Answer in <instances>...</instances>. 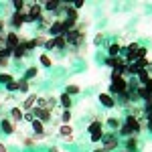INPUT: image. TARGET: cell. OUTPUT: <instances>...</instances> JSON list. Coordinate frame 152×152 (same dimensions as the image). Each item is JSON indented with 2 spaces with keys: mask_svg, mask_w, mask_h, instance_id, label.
I'll return each instance as SVG.
<instances>
[{
  "mask_svg": "<svg viewBox=\"0 0 152 152\" xmlns=\"http://www.w3.org/2000/svg\"><path fill=\"white\" fill-rule=\"evenodd\" d=\"M128 89V79L124 75H120L116 71H112V85H110V95H120L126 94Z\"/></svg>",
  "mask_w": 152,
  "mask_h": 152,
  "instance_id": "obj_1",
  "label": "cell"
},
{
  "mask_svg": "<svg viewBox=\"0 0 152 152\" xmlns=\"http://www.w3.org/2000/svg\"><path fill=\"white\" fill-rule=\"evenodd\" d=\"M24 12H26V23H39L45 14L43 4H28V6H24Z\"/></svg>",
  "mask_w": 152,
  "mask_h": 152,
  "instance_id": "obj_2",
  "label": "cell"
},
{
  "mask_svg": "<svg viewBox=\"0 0 152 152\" xmlns=\"http://www.w3.org/2000/svg\"><path fill=\"white\" fill-rule=\"evenodd\" d=\"M102 142H104V152H112L116 150L118 146H120V140H118L116 134H104V138H102Z\"/></svg>",
  "mask_w": 152,
  "mask_h": 152,
  "instance_id": "obj_3",
  "label": "cell"
},
{
  "mask_svg": "<svg viewBox=\"0 0 152 152\" xmlns=\"http://www.w3.org/2000/svg\"><path fill=\"white\" fill-rule=\"evenodd\" d=\"M83 31L81 28H73V31H67V33H65V41H67V45H73V47H75V45H79V43H81L83 41Z\"/></svg>",
  "mask_w": 152,
  "mask_h": 152,
  "instance_id": "obj_4",
  "label": "cell"
},
{
  "mask_svg": "<svg viewBox=\"0 0 152 152\" xmlns=\"http://www.w3.org/2000/svg\"><path fill=\"white\" fill-rule=\"evenodd\" d=\"M23 41L24 39L18 35V33H6V37H4V47H10L12 51H14V47H18Z\"/></svg>",
  "mask_w": 152,
  "mask_h": 152,
  "instance_id": "obj_5",
  "label": "cell"
},
{
  "mask_svg": "<svg viewBox=\"0 0 152 152\" xmlns=\"http://www.w3.org/2000/svg\"><path fill=\"white\" fill-rule=\"evenodd\" d=\"M124 124H126V126H128V128L132 130V134H134V136H136L138 132H142L140 120H138V118L134 116V114H128V116H126V122H124Z\"/></svg>",
  "mask_w": 152,
  "mask_h": 152,
  "instance_id": "obj_6",
  "label": "cell"
},
{
  "mask_svg": "<svg viewBox=\"0 0 152 152\" xmlns=\"http://www.w3.org/2000/svg\"><path fill=\"white\" fill-rule=\"evenodd\" d=\"M49 35H51V39H53V37L65 35V28H63V18H57V20H53V24L49 26Z\"/></svg>",
  "mask_w": 152,
  "mask_h": 152,
  "instance_id": "obj_7",
  "label": "cell"
},
{
  "mask_svg": "<svg viewBox=\"0 0 152 152\" xmlns=\"http://www.w3.org/2000/svg\"><path fill=\"white\" fill-rule=\"evenodd\" d=\"M10 24L14 26V28H20L23 24H26V12H14L10 16Z\"/></svg>",
  "mask_w": 152,
  "mask_h": 152,
  "instance_id": "obj_8",
  "label": "cell"
},
{
  "mask_svg": "<svg viewBox=\"0 0 152 152\" xmlns=\"http://www.w3.org/2000/svg\"><path fill=\"white\" fill-rule=\"evenodd\" d=\"M37 97H39L37 94H28L26 99L23 102V107H20V110H23V112H31V110L35 107V104H37Z\"/></svg>",
  "mask_w": 152,
  "mask_h": 152,
  "instance_id": "obj_9",
  "label": "cell"
},
{
  "mask_svg": "<svg viewBox=\"0 0 152 152\" xmlns=\"http://www.w3.org/2000/svg\"><path fill=\"white\" fill-rule=\"evenodd\" d=\"M99 104L104 105V107H114L116 105V97H112L110 94H99Z\"/></svg>",
  "mask_w": 152,
  "mask_h": 152,
  "instance_id": "obj_10",
  "label": "cell"
},
{
  "mask_svg": "<svg viewBox=\"0 0 152 152\" xmlns=\"http://www.w3.org/2000/svg\"><path fill=\"white\" fill-rule=\"evenodd\" d=\"M26 53H28V47H26V41H23L18 47H14V51H12V57H14V59H23Z\"/></svg>",
  "mask_w": 152,
  "mask_h": 152,
  "instance_id": "obj_11",
  "label": "cell"
},
{
  "mask_svg": "<svg viewBox=\"0 0 152 152\" xmlns=\"http://www.w3.org/2000/svg\"><path fill=\"white\" fill-rule=\"evenodd\" d=\"M0 128H2L4 134H14L16 132V126H14V122H10V120H2L0 122Z\"/></svg>",
  "mask_w": 152,
  "mask_h": 152,
  "instance_id": "obj_12",
  "label": "cell"
},
{
  "mask_svg": "<svg viewBox=\"0 0 152 152\" xmlns=\"http://www.w3.org/2000/svg\"><path fill=\"white\" fill-rule=\"evenodd\" d=\"M59 8H61V2L59 0H49V2L43 4V10H49V12H57Z\"/></svg>",
  "mask_w": 152,
  "mask_h": 152,
  "instance_id": "obj_13",
  "label": "cell"
},
{
  "mask_svg": "<svg viewBox=\"0 0 152 152\" xmlns=\"http://www.w3.org/2000/svg\"><path fill=\"white\" fill-rule=\"evenodd\" d=\"M59 134H61L63 138L71 140V138H73V128H71V124H63V126L59 128Z\"/></svg>",
  "mask_w": 152,
  "mask_h": 152,
  "instance_id": "obj_14",
  "label": "cell"
},
{
  "mask_svg": "<svg viewBox=\"0 0 152 152\" xmlns=\"http://www.w3.org/2000/svg\"><path fill=\"white\" fill-rule=\"evenodd\" d=\"M59 102H61V105H63L65 110H71V105H73V97H71V95H67L65 91H63V94L59 95Z\"/></svg>",
  "mask_w": 152,
  "mask_h": 152,
  "instance_id": "obj_15",
  "label": "cell"
},
{
  "mask_svg": "<svg viewBox=\"0 0 152 152\" xmlns=\"http://www.w3.org/2000/svg\"><path fill=\"white\" fill-rule=\"evenodd\" d=\"M122 61H124V57H107V59H105V65L112 67V69H118Z\"/></svg>",
  "mask_w": 152,
  "mask_h": 152,
  "instance_id": "obj_16",
  "label": "cell"
},
{
  "mask_svg": "<svg viewBox=\"0 0 152 152\" xmlns=\"http://www.w3.org/2000/svg\"><path fill=\"white\" fill-rule=\"evenodd\" d=\"M23 120V110L20 107H12L10 110V122H20Z\"/></svg>",
  "mask_w": 152,
  "mask_h": 152,
  "instance_id": "obj_17",
  "label": "cell"
},
{
  "mask_svg": "<svg viewBox=\"0 0 152 152\" xmlns=\"http://www.w3.org/2000/svg\"><path fill=\"white\" fill-rule=\"evenodd\" d=\"M126 148H128V152H134L138 148V138L136 136H130L128 140H126Z\"/></svg>",
  "mask_w": 152,
  "mask_h": 152,
  "instance_id": "obj_18",
  "label": "cell"
},
{
  "mask_svg": "<svg viewBox=\"0 0 152 152\" xmlns=\"http://www.w3.org/2000/svg\"><path fill=\"white\" fill-rule=\"evenodd\" d=\"M79 91H81V87H79V85H75V83H69V85H67V89H65V94L71 95V97H73V95H77Z\"/></svg>",
  "mask_w": 152,
  "mask_h": 152,
  "instance_id": "obj_19",
  "label": "cell"
},
{
  "mask_svg": "<svg viewBox=\"0 0 152 152\" xmlns=\"http://www.w3.org/2000/svg\"><path fill=\"white\" fill-rule=\"evenodd\" d=\"M53 43H55V49H63L67 45V41H65V35L61 37H53Z\"/></svg>",
  "mask_w": 152,
  "mask_h": 152,
  "instance_id": "obj_20",
  "label": "cell"
},
{
  "mask_svg": "<svg viewBox=\"0 0 152 152\" xmlns=\"http://www.w3.org/2000/svg\"><path fill=\"white\" fill-rule=\"evenodd\" d=\"M28 79H24V77H20L18 79V91H23V94H28Z\"/></svg>",
  "mask_w": 152,
  "mask_h": 152,
  "instance_id": "obj_21",
  "label": "cell"
},
{
  "mask_svg": "<svg viewBox=\"0 0 152 152\" xmlns=\"http://www.w3.org/2000/svg\"><path fill=\"white\" fill-rule=\"evenodd\" d=\"M31 41H33V45H35V49H39V47H43V45L47 43V37L39 35V37H35V39H31Z\"/></svg>",
  "mask_w": 152,
  "mask_h": 152,
  "instance_id": "obj_22",
  "label": "cell"
},
{
  "mask_svg": "<svg viewBox=\"0 0 152 152\" xmlns=\"http://www.w3.org/2000/svg\"><path fill=\"white\" fill-rule=\"evenodd\" d=\"M118 134H122L124 138H130V136H134V134H132V130H130L126 124H122V126L118 128Z\"/></svg>",
  "mask_w": 152,
  "mask_h": 152,
  "instance_id": "obj_23",
  "label": "cell"
},
{
  "mask_svg": "<svg viewBox=\"0 0 152 152\" xmlns=\"http://www.w3.org/2000/svg\"><path fill=\"white\" fill-rule=\"evenodd\" d=\"M138 49H140L138 43H130L128 47H126V53H124V55H136V53H138Z\"/></svg>",
  "mask_w": 152,
  "mask_h": 152,
  "instance_id": "obj_24",
  "label": "cell"
},
{
  "mask_svg": "<svg viewBox=\"0 0 152 152\" xmlns=\"http://www.w3.org/2000/svg\"><path fill=\"white\" fill-rule=\"evenodd\" d=\"M71 118H73L71 110H63V112H61V122H63V124H71Z\"/></svg>",
  "mask_w": 152,
  "mask_h": 152,
  "instance_id": "obj_25",
  "label": "cell"
},
{
  "mask_svg": "<svg viewBox=\"0 0 152 152\" xmlns=\"http://www.w3.org/2000/svg\"><path fill=\"white\" fill-rule=\"evenodd\" d=\"M118 102H120L122 105H128L130 102H132V99H130V94H128V91H126V94H120V95H118V99H116V104H118Z\"/></svg>",
  "mask_w": 152,
  "mask_h": 152,
  "instance_id": "obj_26",
  "label": "cell"
},
{
  "mask_svg": "<svg viewBox=\"0 0 152 152\" xmlns=\"http://www.w3.org/2000/svg\"><path fill=\"white\" fill-rule=\"evenodd\" d=\"M104 130H97V132H91L89 134V138H91V142H102V138H104Z\"/></svg>",
  "mask_w": 152,
  "mask_h": 152,
  "instance_id": "obj_27",
  "label": "cell"
},
{
  "mask_svg": "<svg viewBox=\"0 0 152 152\" xmlns=\"http://www.w3.org/2000/svg\"><path fill=\"white\" fill-rule=\"evenodd\" d=\"M87 130H89V134H91V132H97V130H104V126H102L99 120H95V122H91V124L87 126Z\"/></svg>",
  "mask_w": 152,
  "mask_h": 152,
  "instance_id": "obj_28",
  "label": "cell"
},
{
  "mask_svg": "<svg viewBox=\"0 0 152 152\" xmlns=\"http://www.w3.org/2000/svg\"><path fill=\"white\" fill-rule=\"evenodd\" d=\"M10 81H14V77H12L10 73H0V83L2 85H8Z\"/></svg>",
  "mask_w": 152,
  "mask_h": 152,
  "instance_id": "obj_29",
  "label": "cell"
},
{
  "mask_svg": "<svg viewBox=\"0 0 152 152\" xmlns=\"http://www.w3.org/2000/svg\"><path fill=\"white\" fill-rule=\"evenodd\" d=\"M37 73H39V71H37V67H28V69H26V73H24V79H28V81H31V79H35Z\"/></svg>",
  "mask_w": 152,
  "mask_h": 152,
  "instance_id": "obj_30",
  "label": "cell"
},
{
  "mask_svg": "<svg viewBox=\"0 0 152 152\" xmlns=\"http://www.w3.org/2000/svg\"><path fill=\"white\" fill-rule=\"evenodd\" d=\"M12 6H14V12H23L26 4H24V0H14V2H12Z\"/></svg>",
  "mask_w": 152,
  "mask_h": 152,
  "instance_id": "obj_31",
  "label": "cell"
},
{
  "mask_svg": "<svg viewBox=\"0 0 152 152\" xmlns=\"http://www.w3.org/2000/svg\"><path fill=\"white\" fill-rule=\"evenodd\" d=\"M41 65H43V67H51V65H53V61H51V57H49L47 53L41 55Z\"/></svg>",
  "mask_w": 152,
  "mask_h": 152,
  "instance_id": "obj_32",
  "label": "cell"
},
{
  "mask_svg": "<svg viewBox=\"0 0 152 152\" xmlns=\"http://www.w3.org/2000/svg\"><path fill=\"white\" fill-rule=\"evenodd\" d=\"M107 126H110V128H114V130H118L120 126H122V122H120L118 118H110V120H107Z\"/></svg>",
  "mask_w": 152,
  "mask_h": 152,
  "instance_id": "obj_33",
  "label": "cell"
},
{
  "mask_svg": "<svg viewBox=\"0 0 152 152\" xmlns=\"http://www.w3.org/2000/svg\"><path fill=\"white\" fill-rule=\"evenodd\" d=\"M67 18H73V20H77V18H79V12L75 10V8H67Z\"/></svg>",
  "mask_w": 152,
  "mask_h": 152,
  "instance_id": "obj_34",
  "label": "cell"
},
{
  "mask_svg": "<svg viewBox=\"0 0 152 152\" xmlns=\"http://www.w3.org/2000/svg\"><path fill=\"white\" fill-rule=\"evenodd\" d=\"M23 144L26 146V148H33V146L37 144V140H35V138H26V136H24V138H23Z\"/></svg>",
  "mask_w": 152,
  "mask_h": 152,
  "instance_id": "obj_35",
  "label": "cell"
},
{
  "mask_svg": "<svg viewBox=\"0 0 152 152\" xmlns=\"http://www.w3.org/2000/svg\"><path fill=\"white\" fill-rule=\"evenodd\" d=\"M39 24H43V26H51V24H53V20H51V16H45V14H43V18H41V20H39Z\"/></svg>",
  "mask_w": 152,
  "mask_h": 152,
  "instance_id": "obj_36",
  "label": "cell"
},
{
  "mask_svg": "<svg viewBox=\"0 0 152 152\" xmlns=\"http://www.w3.org/2000/svg\"><path fill=\"white\" fill-rule=\"evenodd\" d=\"M146 55H148V49L140 47V49H138V53H136V59H146Z\"/></svg>",
  "mask_w": 152,
  "mask_h": 152,
  "instance_id": "obj_37",
  "label": "cell"
},
{
  "mask_svg": "<svg viewBox=\"0 0 152 152\" xmlns=\"http://www.w3.org/2000/svg\"><path fill=\"white\" fill-rule=\"evenodd\" d=\"M6 89H8V91H16V89H18V81H16V79L10 81L8 85H6Z\"/></svg>",
  "mask_w": 152,
  "mask_h": 152,
  "instance_id": "obj_38",
  "label": "cell"
},
{
  "mask_svg": "<svg viewBox=\"0 0 152 152\" xmlns=\"http://www.w3.org/2000/svg\"><path fill=\"white\" fill-rule=\"evenodd\" d=\"M45 49H49V51H55V43H53V39H47V43H45Z\"/></svg>",
  "mask_w": 152,
  "mask_h": 152,
  "instance_id": "obj_39",
  "label": "cell"
},
{
  "mask_svg": "<svg viewBox=\"0 0 152 152\" xmlns=\"http://www.w3.org/2000/svg\"><path fill=\"white\" fill-rule=\"evenodd\" d=\"M102 41H104V33H97V35H95V45H99V43H102Z\"/></svg>",
  "mask_w": 152,
  "mask_h": 152,
  "instance_id": "obj_40",
  "label": "cell"
},
{
  "mask_svg": "<svg viewBox=\"0 0 152 152\" xmlns=\"http://www.w3.org/2000/svg\"><path fill=\"white\" fill-rule=\"evenodd\" d=\"M144 87H146V89H148V91L152 94V77H148V81L144 83Z\"/></svg>",
  "mask_w": 152,
  "mask_h": 152,
  "instance_id": "obj_41",
  "label": "cell"
},
{
  "mask_svg": "<svg viewBox=\"0 0 152 152\" xmlns=\"http://www.w3.org/2000/svg\"><path fill=\"white\" fill-rule=\"evenodd\" d=\"M71 8H75V10H79V8H83V0H77V2H75V4H73Z\"/></svg>",
  "mask_w": 152,
  "mask_h": 152,
  "instance_id": "obj_42",
  "label": "cell"
},
{
  "mask_svg": "<svg viewBox=\"0 0 152 152\" xmlns=\"http://www.w3.org/2000/svg\"><path fill=\"white\" fill-rule=\"evenodd\" d=\"M8 65V59L6 57H0V67H6Z\"/></svg>",
  "mask_w": 152,
  "mask_h": 152,
  "instance_id": "obj_43",
  "label": "cell"
},
{
  "mask_svg": "<svg viewBox=\"0 0 152 152\" xmlns=\"http://www.w3.org/2000/svg\"><path fill=\"white\" fill-rule=\"evenodd\" d=\"M146 71L152 75V61H148V63H146Z\"/></svg>",
  "mask_w": 152,
  "mask_h": 152,
  "instance_id": "obj_44",
  "label": "cell"
},
{
  "mask_svg": "<svg viewBox=\"0 0 152 152\" xmlns=\"http://www.w3.org/2000/svg\"><path fill=\"white\" fill-rule=\"evenodd\" d=\"M0 152H8V148H6V144H2V142H0Z\"/></svg>",
  "mask_w": 152,
  "mask_h": 152,
  "instance_id": "obj_45",
  "label": "cell"
},
{
  "mask_svg": "<svg viewBox=\"0 0 152 152\" xmlns=\"http://www.w3.org/2000/svg\"><path fill=\"white\" fill-rule=\"evenodd\" d=\"M146 114H148V120H152V105L148 107V110H146Z\"/></svg>",
  "mask_w": 152,
  "mask_h": 152,
  "instance_id": "obj_46",
  "label": "cell"
},
{
  "mask_svg": "<svg viewBox=\"0 0 152 152\" xmlns=\"http://www.w3.org/2000/svg\"><path fill=\"white\" fill-rule=\"evenodd\" d=\"M146 126H148V130L152 132V120H148V124H146Z\"/></svg>",
  "mask_w": 152,
  "mask_h": 152,
  "instance_id": "obj_47",
  "label": "cell"
},
{
  "mask_svg": "<svg viewBox=\"0 0 152 152\" xmlns=\"http://www.w3.org/2000/svg\"><path fill=\"white\" fill-rule=\"evenodd\" d=\"M94 152H104V148H95V150Z\"/></svg>",
  "mask_w": 152,
  "mask_h": 152,
  "instance_id": "obj_48",
  "label": "cell"
},
{
  "mask_svg": "<svg viewBox=\"0 0 152 152\" xmlns=\"http://www.w3.org/2000/svg\"><path fill=\"white\" fill-rule=\"evenodd\" d=\"M0 107H2V104H0Z\"/></svg>",
  "mask_w": 152,
  "mask_h": 152,
  "instance_id": "obj_49",
  "label": "cell"
},
{
  "mask_svg": "<svg viewBox=\"0 0 152 152\" xmlns=\"http://www.w3.org/2000/svg\"><path fill=\"white\" fill-rule=\"evenodd\" d=\"M124 152H128V150H124Z\"/></svg>",
  "mask_w": 152,
  "mask_h": 152,
  "instance_id": "obj_50",
  "label": "cell"
}]
</instances>
